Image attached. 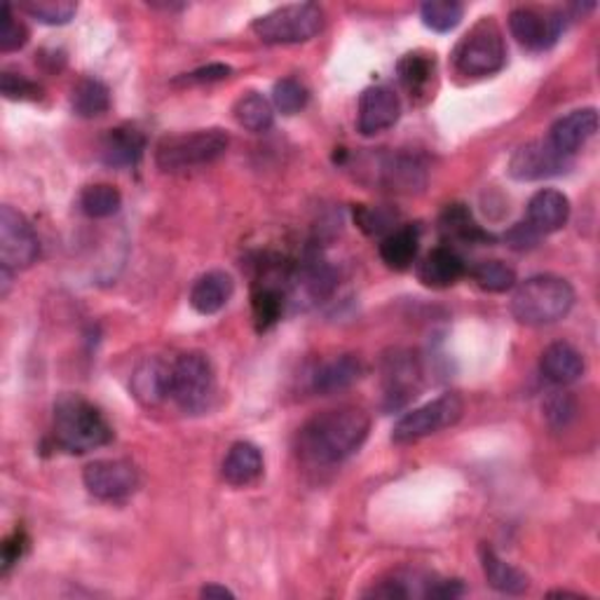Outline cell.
Masks as SVG:
<instances>
[{
    "label": "cell",
    "instance_id": "5",
    "mask_svg": "<svg viewBox=\"0 0 600 600\" xmlns=\"http://www.w3.org/2000/svg\"><path fill=\"white\" fill-rule=\"evenodd\" d=\"M216 397V375L214 366L200 352H185L171 364V392L169 399L183 410V414L200 416L210 410Z\"/></svg>",
    "mask_w": 600,
    "mask_h": 600
},
{
    "label": "cell",
    "instance_id": "8",
    "mask_svg": "<svg viewBox=\"0 0 600 600\" xmlns=\"http://www.w3.org/2000/svg\"><path fill=\"white\" fill-rule=\"evenodd\" d=\"M462 414H465V404H462L457 394H441L439 399L401 416L392 430V441L414 443L441 430H449L462 418Z\"/></svg>",
    "mask_w": 600,
    "mask_h": 600
},
{
    "label": "cell",
    "instance_id": "39",
    "mask_svg": "<svg viewBox=\"0 0 600 600\" xmlns=\"http://www.w3.org/2000/svg\"><path fill=\"white\" fill-rule=\"evenodd\" d=\"M233 73V68L226 64H210L202 66L193 73H185L179 82H188V84H202V82H218L223 78H228Z\"/></svg>",
    "mask_w": 600,
    "mask_h": 600
},
{
    "label": "cell",
    "instance_id": "17",
    "mask_svg": "<svg viewBox=\"0 0 600 600\" xmlns=\"http://www.w3.org/2000/svg\"><path fill=\"white\" fill-rule=\"evenodd\" d=\"M570 218V200L554 188H544L528 202V226L540 237L554 235L565 228Z\"/></svg>",
    "mask_w": 600,
    "mask_h": 600
},
{
    "label": "cell",
    "instance_id": "9",
    "mask_svg": "<svg viewBox=\"0 0 600 600\" xmlns=\"http://www.w3.org/2000/svg\"><path fill=\"white\" fill-rule=\"evenodd\" d=\"M41 253L38 235L24 214L10 204L0 207V263L8 270H24L36 263Z\"/></svg>",
    "mask_w": 600,
    "mask_h": 600
},
{
    "label": "cell",
    "instance_id": "19",
    "mask_svg": "<svg viewBox=\"0 0 600 600\" xmlns=\"http://www.w3.org/2000/svg\"><path fill=\"white\" fill-rule=\"evenodd\" d=\"M235 294V282L228 272L210 270L200 274L191 288V305L200 315H216Z\"/></svg>",
    "mask_w": 600,
    "mask_h": 600
},
{
    "label": "cell",
    "instance_id": "42",
    "mask_svg": "<svg viewBox=\"0 0 600 600\" xmlns=\"http://www.w3.org/2000/svg\"><path fill=\"white\" fill-rule=\"evenodd\" d=\"M540 239V235L528 226V223H519L517 228H513L509 235H507V242L511 249H530V247H535V242Z\"/></svg>",
    "mask_w": 600,
    "mask_h": 600
},
{
    "label": "cell",
    "instance_id": "27",
    "mask_svg": "<svg viewBox=\"0 0 600 600\" xmlns=\"http://www.w3.org/2000/svg\"><path fill=\"white\" fill-rule=\"evenodd\" d=\"M441 233L445 237H449V239H455V242H462V245L490 242V239H493L472 218V214H469V210L465 207V204H453V207H449V210L443 212V216H441Z\"/></svg>",
    "mask_w": 600,
    "mask_h": 600
},
{
    "label": "cell",
    "instance_id": "3",
    "mask_svg": "<svg viewBox=\"0 0 600 600\" xmlns=\"http://www.w3.org/2000/svg\"><path fill=\"white\" fill-rule=\"evenodd\" d=\"M55 439L59 449L82 455L111 443L113 427L94 404L68 394L55 406Z\"/></svg>",
    "mask_w": 600,
    "mask_h": 600
},
{
    "label": "cell",
    "instance_id": "32",
    "mask_svg": "<svg viewBox=\"0 0 600 600\" xmlns=\"http://www.w3.org/2000/svg\"><path fill=\"white\" fill-rule=\"evenodd\" d=\"M422 24L437 33H449L453 31L462 16H465V5L457 3V0H430L420 8Z\"/></svg>",
    "mask_w": 600,
    "mask_h": 600
},
{
    "label": "cell",
    "instance_id": "35",
    "mask_svg": "<svg viewBox=\"0 0 600 600\" xmlns=\"http://www.w3.org/2000/svg\"><path fill=\"white\" fill-rule=\"evenodd\" d=\"M307 101H310V94H307V88L296 78H284L280 82H274L272 106L282 115L301 113L307 106Z\"/></svg>",
    "mask_w": 600,
    "mask_h": 600
},
{
    "label": "cell",
    "instance_id": "34",
    "mask_svg": "<svg viewBox=\"0 0 600 600\" xmlns=\"http://www.w3.org/2000/svg\"><path fill=\"white\" fill-rule=\"evenodd\" d=\"M474 282L490 294H505L517 286V272L502 261H482L472 270Z\"/></svg>",
    "mask_w": 600,
    "mask_h": 600
},
{
    "label": "cell",
    "instance_id": "1",
    "mask_svg": "<svg viewBox=\"0 0 600 600\" xmlns=\"http://www.w3.org/2000/svg\"><path fill=\"white\" fill-rule=\"evenodd\" d=\"M371 430L364 410L346 406L319 414L298 432V455L313 465H338L362 449Z\"/></svg>",
    "mask_w": 600,
    "mask_h": 600
},
{
    "label": "cell",
    "instance_id": "30",
    "mask_svg": "<svg viewBox=\"0 0 600 600\" xmlns=\"http://www.w3.org/2000/svg\"><path fill=\"white\" fill-rule=\"evenodd\" d=\"M123 207V195L109 183L88 185L80 193V210L90 218H111Z\"/></svg>",
    "mask_w": 600,
    "mask_h": 600
},
{
    "label": "cell",
    "instance_id": "14",
    "mask_svg": "<svg viewBox=\"0 0 600 600\" xmlns=\"http://www.w3.org/2000/svg\"><path fill=\"white\" fill-rule=\"evenodd\" d=\"M598 132V113L596 109H579L565 117L556 120L552 132H548V144H552L561 156L570 158L577 150L585 148Z\"/></svg>",
    "mask_w": 600,
    "mask_h": 600
},
{
    "label": "cell",
    "instance_id": "10",
    "mask_svg": "<svg viewBox=\"0 0 600 600\" xmlns=\"http://www.w3.org/2000/svg\"><path fill=\"white\" fill-rule=\"evenodd\" d=\"M82 484L99 500H125L139 488V469L129 460H94L84 467Z\"/></svg>",
    "mask_w": 600,
    "mask_h": 600
},
{
    "label": "cell",
    "instance_id": "13",
    "mask_svg": "<svg viewBox=\"0 0 600 600\" xmlns=\"http://www.w3.org/2000/svg\"><path fill=\"white\" fill-rule=\"evenodd\" d=\"M401 115V101L387 84H373L359 97L356 127L364 136H375L397 125Z\"/></svg>",
    "mask_w": 600,
    "mask_h": 600
},
{
    "label": "cell",
    "instance_id": "2",
    "mask_svg": "<svg viewBox=\"0 0 600 600\" xmlns=\"http://www.w3.org/2000/svg\"><path fill=\"white\" fill-rule=\"evenodd\" d=\"M575 305V288L556 274H537L521 282L511 296V315L525 327H548L568 317Z\"/></svg>",
    "mask_w": 600,
    "mask_h": 600
},
{
    "label": "cell",
    "instance_id": "38",
    "mask_svg": "<svg viewBox=\"0 0 600 600\" xmlns=\"http://www.w3.org/2000/svg\"><path fill=\"white\" fill-rule=\"evenodd\" d=\"M0 92L8 101H36L41 99L43 90L22 73L3 71V76H0Z\"/></svg>",
    "mask_w": 600,
    "mask_h": 600
},
{
    "label": "cell",
    "instance_id": "16",
    "mask_svg": "<svg viewBox=\"0 0 600 600\" xmlns=\"http://www.w3.org/2000/svg\"><path fill=\"white\" fill-rule=\"evenodd\" d=\"M129 389L141 406H160L165 399H169L171 392V364L158 356L146 359V362L134 369Z\"/></svg>",
    "mask_w": 600,
    "mask_h": 600
},
{
    "label": "cell",
    "instance_id": "22",
    "mask_svg": "<svg viewBox=\"0 0 600 600\" xmlns=\"http://www.w3.org/2000/svg\"><path fill=\"white\" fill-rule=\"evenodd\" d=\"M146 150V136L134 127H115L101 141V160L115 169L134 167Z\"/></svg>",
    "mask_w": 600,
    "mask_h": 600
},
{
    "label": "cell",
    "instance_id": "11",
    "mask_svg": "<svg viewBox=\"0 0 600 600\" xmlns=\"http://www.w3.org/2000/svg\"><path fill=\"white\" fill-rule=\"evenodd\" d=\"M565 26V16L556 10H535L519 8L509 14V31L517 43L530 53H544L552 49Z\"/></svg>",
    "mask_w": 600,
    "mask_h": 600
},
{
    "label": "cell",
    "instance_id": "6",
    "mask_svg": "<svg viewBox=\"0 0 600 600\" xmlns=\"http://www.w3.org/2000/svg\"><path fill=\"white\" fill-rule=\"evenodd\" d=\"M251 29L268 45L307 43L324 29V10L315 3L284 5L259 16Z\"/></svg>",
    "mask_w": 600,
    "mask_h": 600
},
{
    "label": "cell",
    "instance_id": "36",
    "mask_svg": "<svg viewBox=\"0 0 600 600\" xmlns=\"http://www.w3.org/2000/svg\"><path fill=\"white\" fill-rule=\"evenodd\" d=\"M397 212L385 210V207H356L354 210V220L356 226L362 228L366 235H389L394 230V223H397Z\"/></svg>",
    "mask_w": 600,
    "mask_h": 600
},
{
    "label": "cell",
    "instance_id": "23",
    "mask_svg": "<svg viewBox=\"0 0 600 600\" xmlns=\"http://www.w3.org/2000/svg\"><path fill=\"white\" fill-rule=\"evenodd\" d=\"M420 249V228L418 226H401L394 228L381 242V259L389 270L404 272L418 259Z\"/></svg>",
    "mask_w": 600,
    "mask_h": 600
},
{
    "label": "cell",
    "instance_id": "20",
    "mask_svg": "<svg viewBox=\"0 0 600 600\" xmlns=\"http://www.w3.org/2000/svg\"><path fill=\"white\" fill-rule=\"evenodd\" d=\"M223 478L235 488H245L263 476V453L259 445L249 441H237L223 460Z\"/></svg>",
    "mask_w": 600,
    "mask_h": 600
},
{
    "label": "cell",
    "instance_id": "15",
    "mask_svg": "<svg viewBox=\"0 0 600 600\" xmlns=\"http://www.w3.org/2000/svg\"><path fill=\"white\" fill-rule=\"evenodd\" d=\"M383 381H385V399L387 408H399L410 397H416L420 369L418 359L410 352H394L385 359L383 366Z\"/></svg>",
    "mask_w": 600,
    "mask_h": 600
},
{
    "label": "cell",
    "instance_id": "41",
    "mask_svg": "<svg viewBox=\"0 0 600 600\" xmlns=\"http://www.w3.org/2000/svg\"><path fill=\"white\" fill-rule=\"evenodd\" d=\"M573 414H575V404H573V399L568 397V394H563V397H554L552 401H548L546 404V416H548V420H556V424H568V420L573 418Z\"/></svg>",
    "mask_w": 600,
    "mask_h": 600
},
{
    "label": "cell",
    "instance_id": "33",
    "mask_svg": "<svg viewBox=\"0 0 600 600\" xmlns=\"http://www.w3.org/2000/svg\"><path fill=\"white\" fill-rule=\"evenodd\" d=\"M22 12H26L33 20L47 26H64L76 16L78 5L73 0H31V3L20 5Z\"/></svg>",
    "mask_w": 600,
    "mask_h": 600
},
{
    "label": "cell",
    "instance_id": "21",
    "mask_svg": "<svg viewBox=\"0 0 600 600\" xmlns=\"http://www.w3.org/2000/svg\"><path fill=\"white\" fill-rule=\"evenodd\" d=\"M467 265L449 247H437L418 265V280L432 288H449L465 278Z\"/></svg>",
    "mask_w": 600,
    "mask_h": 600
},
{
    "label": "cell",
    "instance_id": "12",
    "mask_svg": "<svg viewBox=\"0 0 600 600\" xmlns=\"http://www.w3.org/2000/svg\"><path fill=\"white\" fill-rule=\"evenodd\" d=\"M570 167V158L548 141H530L513 152L509 160V177L517 181H542L563 174Z\"/></svg>",
    "mask_w": 600,
    "mask_h": 600
},
{
    "label": "cell",
    "instance_id": "24",
    "mask_svg": "<svg viewBox=\"0 0 600 600\" xmlns=\"http://www.w3.org/2000/svg\"><path fill=\"white\" fill-rule=\"evenodd\" d=\"M364 366L354 354H342L331 362L321 364L313 375V387L319 394H336L352 387L359 378H362Z\"/></svg>",
    "mask_w": 600,
    "mask_h": 600
},
{
    "label": "cell",
    "instance_id": "18",
    "mask_svg": "<svg viewBox=\"0 0 600 600\" xmlns=\"http://www.w3.org/2000/svg\"><path fill=\"white\" fill-rule=\"evenodd\" d=\"M540 371L548 383L573 385L585 375V356L570 342H554L542 352Z\"/></svg>",
    "mask_w": 600,
    "mask_h": 600
},
{
    "label": "cell",
    "instance_id": "37",
    "mask_svg": "<svg viewBox=\"0 0 600 600\" xmlns=\"http://www.w3.org/2000/svg\"><path fill=\"white\" fill-rule=\"evenodd\" d=\"M29 43V29L12 14V5H3V22H0V49L14 53Z\"/></svg>",
    "mask_w": 600,
    "mask_h": 600
},
{
    "label": "cell",
    "instance_id": "26",
    "mask_svg": "<svg viewBox=\"0 0 600 600\" xmlns=\"http://www.w3.org/2000/svg\"><path fill=\"white\" fill-rule=\"evenodd\" d=\"M288 298V288L278 282H256L253 294H251V307H253V319L256 329L265 331L274 327L282 319L284 305Z\"/></svg>",
    "mask_w": 600,
    "mask_h": 600
},
{
    "label": "cell",
    "instance_id": "43",
    "mask_svg": "<svg viewBox=\"0 0 600 600\" xmlns=\"http://www.w3.org/2000/svg\"><path fill=\"white\" fill-rule=\"evenodd\" d=\"M202 598H235V593L220 585H207L202 589Z\"/></svg>",
    "mask_w": 600,
    "mask_h": 600
},
{
    "label": "cell",
    "instance_id": "40",
    "mask_svg": "<svg viewBox=\"0 0 600 600\" xmlns=\"http://www.w3.org/2000/svg\"><path fill=\"white\" fill-rule=\"evenodd\" d=\"M26 535L22 533V530H16L14 535H10L3 544V573H8L14 563H20V558L24 556L26 552Z\"/></svg>",
    "mask_w": 600,
    "mask_h": 600
},
{
    "label": "cell",
    "instance_id": "28",
    "mask_svg": "<svg viewBox=\"0 0 600 600\" xmlns=\"http://www.w3.org/2000/svg\"><path fill=\"white\" fill-rule=\"evenodd\" d=\"M233 113H235L237 125L245 127L247 132H253V134L268 132L274 123V109H272L270 101L259 92H247V94L239 97Z\"/></svg>",
    "mask_w": 600,
    "mask_h": 600
},
{
    "label": "cell",
    "instance_id": "4",
    "mask_svg": "<svg viewBox=\"0 0 600 600\" xmlns=\"http://www.w3.org/2000/svg\"><path fill=\"white\" fill-rule=\"evenodd\" d=\"M228 134L223 129H195L171 134L156 148V162L162 171H188L216 162L228 150Z\"/></svg>",
    "mask_w": 600,
    "mask_h": 600
},
{
    "label": "cell",
    "instance_id": "31",
    "mask_svg": "<svg viewBox=\"0 0 600 600\" xmlns=\"http://www.w3.org/2000/svg\"><path fill=\"white\" fill-rule=\"evenodd\" d=\"M397 73L404 88L410 92V97L424 94L427 88H430L432 76H434V59H430L427 55H406L399 64H397Z\"/></svg>",
    "mask_w": 600,
    "mask_h": 600
},
{
    "label": "cell",
    "instance_id": "7",
    "mask_svg": "<svg viewBox=\"0 0 600 600\" xmlns=\"http://www.w3.org/2000/svg\"><path fill=\"white\" fill-rule=\"evenodd\" d=\"M455 68L467 78H486L502 71L507 64V49L502 31L495 22H478L455 47Z\"/></svg>",
    "mask_w": 600,
    "mask_h": 600
},
{
    "label": "cell",
    "instance_id": "29",
    "mask_svg": "<svg viewBox=\"0 0 600 600\" xmlns=\"http://www.w3.org/2000/svg\"><path fill=\"white\" fill-rule=\"evenodd\" d=\"M71 109L80 117H99L111 109V90L97 78H84L71 90Z\"/></svg>",
    "mask_w": 600,
    "mask_h": 600
},
{
    "label": "cell",
    "instance_id": "25",
    "mask_svg": "<svg viewBox=\"0 0 600 600\" xmlns=\"http://www.w3.org/2000/svg\"><path fill=\"white\" fill-rule=\"evenodd\" d=\"M482 565H484L486 581L495 591L509 593V596H519L528 591L530 587L528 575L521 573L519 568H513L511 563L502 561L488 544H482Z\"/></svg>",
    "mask_w": 600,
    "mask_h": 600
}]
</instances>
